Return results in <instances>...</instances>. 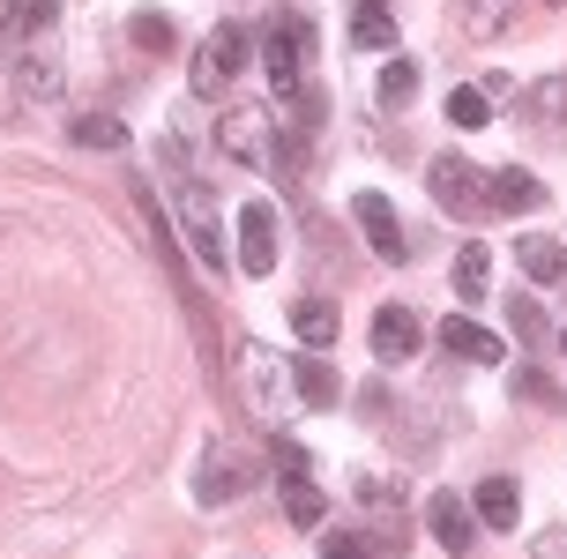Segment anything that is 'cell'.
<instances>
[{
  "mask_svg": "<svg viewBox=\"0 0 567 559\" xmlns=\"http://www.w3.org/2000/svg\"><path fill=\"white\" fill-rule=\"evenodd\" d=\"M485 277H493V261H485V247L471 239V247L455 253V299L471 307V299H485Z\"/></svg>",
  "mask_w": 567,
  "mask_h": 559,
  "instance_id": "24",
  "label": "cell"
},
{
  "mask_svg": "<svg viewBox=\"0 0 567 559\" xmlns=\"http://www.w3.org/2000/svg\"><path fill=\"white\" fill-rule=\"evenodd\" d=\"M239 395H247V418H261L269 433H284L291 418V359H277L269 343H239Z\"/></svg>",
  "mask_w": 567,
  "mask_h": 559,
  "instance_id": "1",
  "label": "cell"
},
{
  "mask_svg": "<svg viewBox=\"0 0 567 559\" xmlns=\"http://www.w3.org/2000/svg\"><path fill=\"white\" fill-rule=\"evenodd\" d=\"M53 23H60V0H16V15H8V30H23L30 45L53 38Z\"/></svg>",
  "mask_w": 567,
  "mask_h": 559,
  "instance_id": "27",
  "label": "cell"
},
{
  "mask_svg": "<svg viewBox=\"0 0 567 559\" xmlns=\"http://www.w3.org/2000/svg\"><path fill=\"white\" fill-rule=\"evenodd\" d=\"M284 515H291L299 530H321V522H329V500H321V485H307V477H284Z\"/></svg>",
  "mask_w": 567,
  "mask_h": 559,
  "instance_id": "22",
  "label": "cell"
},
{
  "mask_svg": "<svg viewBox=\"0 0 567 559\" xmlns=\"http://www.w3.org/2000/svg\"><path fill=\"white\" fill-rule=\"evenodd\" d=\"M419 343H425V329H419V313H411V307H381V313H373V359H381V365L419 359Z\"/></svg>",
  "mask_w": 567,
  "mask_h": 559,
  "instance_id": "13",
  "label": "cell"
},
{
  "mask_svg": "<svg viewBox=\"0 0 567 559\" xmlns=\"http://www.w3.org/2000/svg\"><path fill=\"white\" fill-rule=\"evenodd\" d=\"M127 38H135L142 53H172V45H179V23H172V15H157V8H142L135 23H127Z\"/></svg>",
  "mask_w": 567,
  "mask_h": 559,
  "instance_id": "25",
  "label": "cell"
},
{
  "mask_svg": "<svg viewBox=\"0 0 567 559\" xmlns=\"http://www.w3.org/2000/svg\"><path fill=\"white\" fill-rule=\"evenodd\" d=\"M16 90H23L30 105H53V97H60V60H53V45H30V53L16 60Z\"/></svg>",
  "mask_w": 567,
  "mask_h": 559,
  "instance_id": "17",
  "label": "cell"
},
{
  "mask_svg": "<svg viewBox=\"0 0 567 559\" xmlns=\"http://www.w3.org/2000/svg\"><path fill=\"white\" fill-rule=\"evenodd\" d=\"M508 329L523 335V343H545V307H538V299H523V291H515V299H508Z\"/></svg>",
  "mask_w": 567,
  "mask_h": 559,
  "instance_id": "29",
  "label": "cell"
},
{
  "mask_svg": "<svg viewBox=\"0 0 567 559\" xmlns=\"http://www.w3.org/2000/svg\"><path fill=\"white\" fill-rule=\"evenodd\" d=\"M277 120H269V105H225V120H217V149H225L231 165L261 172L269 165V149H277Z\"/></svg>",
  "mask_w": 567,
  "mask_h": 559,
  "instance_id": "5",
  "label": "cell"
},
{
  "mask_svg": "<svg viewBox=\"0 0 567 559\" xmlns=\"http://www.w3.org/2000/svg\"><path fill=\"white\" fill-rule=\"evenodd\" d=\"M515 261H523V277H530V283H567L560 239H515Z\"/></svg>",
  "mask_w": 567,
  "mask_h": 559,
  "instance_id": "20",
  "label": "cell"
},
{
  "mask_svg": "<svg viewBox=\"0 0 567 559\" xmlns=\"http://www.w3.org/2000/svg\"><path fill=\"white\" fill-rule=\"evenodd\" d=\"M485 201H493V209H508V217H523V209H545V179H530L523 165L485 172Z\"/></svg>",
  "mask_w": 567,
  "mask_h": 559,
  "instance_id": "14",
  "label": "cell"
},
{
  "mask_svg": "<svg viewBox=\"0 0 567 559\" xmlns=\"http://www.w3.org/2000/svg\"><path fill=\"white\" fill-rule=\"evenodd\" d=\"M68 135L83 142V149H127V127H120L113 112H83V120H75Z\"/></svg>",
  "mask_w": 567,
  "mask_h": 559,
  "instance_id": "26",
  "label": "cell"
},
{
  "mask_svg": "<svg viewBox=\"0 0 567 559\" xmlns=\"http://www.w3.org/2000/svg\"><path fill=\"white\" fill-rule=\"evenodd\" d=\"M515 8H523V0H449V23L463 30V38H501V30L515 23Z\"/></svg>",
  "mask_w": 567,
  "mask_h": 559,
  "instance_id": "16",
  "label": "cell"
},
{
  "mask_svg": "<svg viewBox=\"0 0 567 559\" xmlns=\"http://www.w3.org/2000/svg\"><path fill=\"white\" fill-rule=\"evenodd\" d=\"M307 45H313L307 15H277V23H269L261 68H269V90H277V97H299V83H307Z\"/></svg>",
  "mask_w": 567,
  "mask_h": 559,
  "instance_id": "4",
  "label": "cell"
},
{
  "mask_svg": "<svg viewBox=\"0 0 567 559\" xmlns=\"http://www.w3.org/2000/svg\"><path fill=\"white\" fill-rule=\"evenodd\" d=\"M8 15H16V0H0V30H8Z\"/></svg>",
  "mask_w": 567,
  "mask_h": 559,
  "instance_id": "35",
  "label": "cell"
},
{
  "mask_svg": "<svg viewBox=\"0 0 567 559\" xmlns=\"http://www.w3.org/2000/svg\"><path fill=\"white\" fill-rule=\"evenodd\" d=\"M425 179H433V201H441L449 217H478V209H493V201H485V172L471 165V157H433Z\"/></svg>",
  "mask_w": 567,
  "mask_h": 559,
  "instance_id": "8",
  "label": "cell"
},
{
  "mask_svg": "<svg viewBox=\"0 0 567 559\" xmlns=\"http://www.w3.org/2000/svg\"><path fill=\"white\" fill-rule=\"evenodd\" d=\"M277 253H284L277 201H247V209H239V247H231V261H239L247 277H277Z\"/></svg>",
  "mask_w": 567,
  "mask_h": 559,
  "instance_id": "6",
  "label": "cell"
},
{
  "mask_svg": "<svg viewBox=\"0 0 567 559\" xmlns=\"http://www.w3.org/2000/svg\"><path fill=\"white\" fill-rule=\"evenodd\" d=\"M247 485H255V463H247L239 447H209V455H202V485H195V493L209 507H217V500H239Z\"/></svg>",
  "mask_w": 567,
  "mask_h": 559,
  "instance_id": "12",
  "label": "cell"
},
{
  "mask_svg": "<svg viewBox=\"0 0 567 559\" xmlns=\"http://www.w3.org/2000/svg\"><path fill=\"white\" fill-rule=\"evenodd\" d=\"M23 105V90H16V60H0V120Z\"/></svg>",
  "mask_w": 567,
  "mask_h": 559,
  "instance_id": "34",
  "label": "cell"
},
{
  "mask_svg": "<svg viewBox=\"0 0 567 559\" xmlns=\"http://www.w3.org/2000/svg\"><path fill=\"white\" fill-rule=\"evenodd\" d=\"M277 470L307 477V447H299V441H284V433H277Z\"/></svg>",
  "mask_w": 567,
  "mask_h": 559,
  "instance_id": "33",
  "label": "cell"
},
{
  "mask_svg": "<svg viewBox=\"0 0 567 559\" xmlns=\"http://www.w3.org/2000/svg\"><path fill=\"white\" fill-rule=\"evenodd\" d=\"M351 217H359V231H367V247L381 253V261H411V231H403V217H396L389 195L359 187V195H351Z\"/></svg>",
  "mask_w": 567,
  "mask_h": 559,
  "instance_id": "7",
  "label": "cell"
},
{
  "mask_svg": "<svg viewBox=\"0 0 567 559\" xmlns=\"http://www.w3.org/2000/svg\"><path fill=\"white\" fill-rule=\"evenodd\" d=\"M515 403H560V389L545 381L538 365H523V373H515Z\"/></svg>",
  "mask_w": 567,
  "mask_h": 559,
  "instance_id": "30",
  "label": "cell"
},
{
  "mask_svg": "<svg viewBox=\"0 0 567 559\" xmlns=\"http://www.w3.org/2000/svg\"><path fill=\"white\" fill-rule=\"evenodd\" d=\"M471 507H478L485 530H515V522H523V493H515V477H485Z\"/></svg>",
  "mask_w": 567,
  "mask_h": 559,
  "instance_id": "18",
  "label": "cell"
},
{
  "mask_svg": "<svg viewBox=\"0 0 567 559\" xmlns=\"http://www.w3.org/2000/svg\"><path fill=\"white\" fill-rule=\"evenodd\" d=\"M172 217H179V239L195 253L202 269H225L231 261V239H225V209L202 179H172Z\"/></svg>",
  "mask_w": 567,
  "mask_h": 559,
  "instance_id": "2",
  "label": "cell"
},
{
  "mask_svg": "<svg viewBox=\"0 0 567 559\" xmlns=\"http://www.w3.org/2000/svg\"><path fill=\"white\" fill-rule=\"evenodd\" d=\"M351 45H367V53L396 45V15H389V0H359V15H351Z\"/></svg>",
  "mask_w": 567,
  "mask_h": 559,
  "instance_id": "21",
  "label": "cell"
},
{
  "mask_svg": "<svg viewBox=\"0 0 567 559\" xmlns=\"http://www.w3.org/2000/svg\"><path fill=\"white\" fill-rule=\"evenodd\" d=\"M425 530H433V545H441V552H471V545H478V507H463V493H433V500H425Z\"/></svg>",
  "mask_w": 567,
  "mask_h": 559,
  "instance_id": "10",
  "label": "cell"
},
{
  "mask_svg": "<svg viewBox=\"0 0 567 559\" xmlns=\"http://www.w3.org/2000/svg\"><path fill=\"white\" fill-rule=\"evenodd\" d=\"M337 307H329V299H299V307H291V335H299V343H307V351H329V343H337Z\"/></svg>",
  "mask_w": 567,
  "mask_h": 559,
  "instance_id": "19",
  "label": "cell"
},
{
  "mask_svg": "<svg viewBox=\"0 0 567 559\" xmlns=\"http://www.w3.org/2000/svg\"><path fill=\"white\" fill-rule=\"evenodd\" d=\"M291 395L307 403V411H337L343 403V381L329 359H291Z\"/></svg>",
  "mask_w": 567,
  "mask_h": 559,
  "instance_id": "15",
  "label": "cell"
},
{
  "mask_svg": "<svg viewBox=\"0 0 567 559\" xmlns=\"http://www.w3.org/2000/svg\"><path fill=\"white\" fill-rule=\"evenodd\" d=\"M560 359H567V329H560Z\"/></svg>",
  "mask_w": 567,
  "mask_h": 559,
  "instance_id": "36",
  "label": "cell"
},
{
  "mask_svg": "<svg viewBox=\"0 0 567 559\" xmlns=\"http://www.w3.org/2000/svg\"><path fill=\"white\" fill-rule=\"evenodd\" d=\"M530 559H567V530H538L530 537Z\"/></svg>",
  "mask_w": 567,
  "mask_h": 559,
  "instance_id": "32",
  "label": "cell"
},
{
  "mask_svg": "<svg viewBox=\"0 0 567 559\" xmlns=\"http://www.w3.org/2000/svg\"><path fill=\"white\" fill-rule=\"evenodd\" d=\"M515 120L538 142H567V68L560 75H538V83L523 90V97H515Z\"/></svg>",
  "mask_w": 567,
  "mask_h": 559,
  "instance_id": "9",
  "label": "cell"
},
{
  "mask_svg": "<svg viewBox=\"0 0 567 559\" xmlns=\"http://www.w3.org/2000/svg\"><path fill=\"white\" fill-rule=\"evenodd\" d=\"M321 559H373V545L343 530V537H329V545H321Z\"/></svg>",
  "mask_w": 567,
  "mask_h": 559,
  "instance_id": "31",
  "label": "cell"
},
{
  "mask_svg": "<svg viewBox=\"0 0 567 559\" xmlns=\"http://www.w3.org/2000/svg\"><path fill=\"white\" fill-rule=\"evenodd\" d=\"M239 68H247V30H239V23H217V30H209V38L195 45V68H187V90L217 105V97L231 90V75H239Z\"/></svg>",
  "mask_w": 567,
  "mask_h": 559,
  "instance_id": "3",
  "label": "cell"
},
{
  "mask_svg": "<svg viewBox=\"0 0 567 559\" xmlns=\"http://www.w3.org/2000/svg\"><path fill=\"white\" fill-rule=\"evenodd\" d=\"M419 97V60H389L381 68V105H411Z\"/></svg>",
  "mask_w": 567,
  "mask_h": 559,
  "instance_id": "28",
  "label": "cell"
},
{
  "mask_svg": "<svg viewBox=\"0 0 567 559\" xmlns=\"http://www.w3.org/2000/svg\"><path fill=\"white\" fill-rule=\"evenodd\" d=\"M449 120L463 127V135H478V127H493V97H485L478 83H455L449 90Z\"/></svg>",
  "mask_w": 567,
  "mask_h": 559,
  "instance_id": "23",
  "label": "cell"
},
{
  "mask_svg": "<svg viewBox=\"0 0 567 559\" xmlns=\"http://www.w3.org/2000/svg\"><path fill=\"white\" fill-rule=\"evenodd\" d=\"M553 8H567V0H553Z\"/></svg>",
  "mask_w": 567,
  "mask_h": 559,
  "instance_id": "37",
  "label": "cell"
},
{
  "mask_svg": "<svg viewBox=\"0 0 567 559\" xmlns=\"http://www.w3.org/2000/svg\"><path fill=\"white\" fill-rule=\"evenodd\" d=\"M441 351L463 359V365H501V359H508V343H501L493 329H478L471 313H449V321H441Z\"/></svg>",
  "mask_w": 567,
  "mask_h": 559,
  "instance_id": "11",
  "label": "cell"
}]
</instances>
